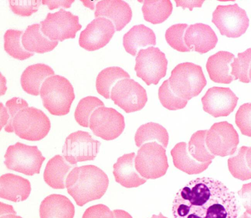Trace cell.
<instances>
[{
  "mask_svg": "<svg viewBox=\"0 0 251 218\" xmlns=\"http://www.w3.org/2000/svg\"><path fill=\"white\" fill-rule=\"evenodd\" d=\"M234 193L221 181L210 177L189 182L173 202L174 218H237Z\"/></svg>",
  "mask_w": 251,
  "mask_h": 218,
  "instance_id": "cell-1",
  "label": "cell"
},
{
  "mask_svg": "<svg viewBox=\"0 0 251 218\" xmlns=\"http://www.w3.org/2000/svg\"><path fill=\"white\" fill-rule=\"evenodd\" d=\"M108 184L106 174L92 165L74 168L65 183L68 194L79 206L100 198L105 193Z\"/></svg>",
  "mask_w": 251,
  "mask_h": 218,
  "instance_id": "cell-2",
  "label": "cell"
},
{
  "mask_svg": "<svg viewBox=\"0 0 251 218\" xmlns=\"http://www.w3.org/2000/svg\"><path fill=\"white\" fill-rule=\"evenodd\" d=\"M40 94L44 107L55 116L67 114L75 98L71 83L59 75L47 78L41 86Z\"/></svg>",
  "mask_w": 251,
  "mask_h": 218,
  "instance_id": "cell-3",
  "label": "cell"
},
{
  "mask_svg": "<svg viewBox=\"0 0 251 218\" xmlns=\"http://www.w3.org/2000/svg\"><path fill=\"white\" fill-rule=\"evenodd\" d=\"M168 80L173 92L188 101L198 96L207 83L201 66L188 62L177 65Z\"/></svg>",
  "mask_w": 251,
  "mask_h": 218,
  "instance_id": "cell-4",
  "label": "cell"
},
{
  "mask_svg": "<svg viewBox=\"0 0 251 218\" xmlns=\"http://www.w3.org/2000/svg\"><path fill=\"white\" fill-rule=\"evenodd\" d=\"M50 122L41 110L28 107L20 110L15 116L12 129L20 138L37 141L45 138L50 129Z\"/></svg>",
  "mask_w": 251,
  "mask_h": 218,
  "instance_id": "cell-5",
  "label": "cell"
},
{
  "mask_svg": "<svg viewBox=\"0 0 251 218\" xmlns=\"http://www.w3.org/2000/svg\"><path fill=\"white\" fill-rule=\"evenodd\" d=\"M135 167L146 179H154L164 175L169 167L165 148L156 142L147 143L138 149Z\"/></svg>",
  "mask_w": 251,
  "mask_h": 218,
  "instance_id": "cell-6",
  "label": "cell"
},
{
  "mask_svg": "<svg viewBox=\"0 0 251 218\" xmlns=\"http://www.w3.org/2000/svg\"><path fill=\"white\" fill-rule=\"evenodd\" d=\"M4 163L6 168L32 176L40 173L45 160L37 146H31L17 142L7 148Z\"/></svg>",
  "mask_w": 251,
  "mask_h": 218,
  "instance_id": "cell-7",
  "label": "cell"
},
{
  "mask_svg": "<svg viewBox=\"0 0 251 218\" xmlns=\"http://www.w3.org/2000/svg\"><path fill=\"white\" fill-rule=\"evenodd\" d=\"M212 22L222 35L238 38L244 34L249 25L246 11L237 3L218 5L212 14Z\"/></svg>",
  "mask_w": 251,
  "mask_h": 218,
  "instance_id": "cell-8",
  "label": "cell"
},
{
  "mask_svg": "<svg viewBox=\"0 0 251 218\" xmlns=\"http://www.w3.org/2000/svg\"><path fill=\"white\" fill-rule=\"evenodd\" d=\"M136 75L147 85H156L166 73L168 61L165 54L158 48L141 49L135 58Z\"/></svg>",
  "mask_w": 251,
  "mask_h": 218,
  "instance_id": "cell-9",
  "label": "cell"
},
{
  "mask_svg": "<svg viewBox=\"0 0 251 218\" xmlns=\"http://www.w3.org/2000/svg\"><path fill=\"white\" fill-rule=\"evenodd\" d=\"M100 145V142L93 139L88 132L78 130L66 138L62 148L63 156L73 165H77V162L94 160Z\"/></svg>",
  "mask_w": 251,
  "mask_h": 218,
  "instance_id": "cell-10",
  "label": "cell"
},
{
  "mask_svg": "<svg viewBox=\"0 0 251 218\" xmlns=\"http://www.w3.org/2000/svg\"><path fill=\"white\" fill-rule=\"evenodd\" d=\"M40 24L43 33L53 41L74 38L81 28L78 17L62 8L53 13H49Z\"/></svg>",
  "mask_w": 251,
  "mask_h": 218,
  "instance_id": "cell-11",
  "label": "cell"
},
{
  "mask_svg": "<svg viewBox=\"0 0 251 218\" xmlns=\"http://www.w3.org/2000/svg\"><path fill=\"white\" fill-rule=\"evenodd\" d=\"M110 98L126 113L141 110L148 100L146 90L133 79L118 81L112 88Z\"/></svg>",
  "mask_w": 251,
  "mask_h": 218,
  "instance_id": "cell-12",
  "label": "cell"
},
{
  "mask_svg": "<svg viewBox=\"0 0 251 218\" xmlns=\"http://www.w3.org/2000/svg\"><path fill=\"white\" fill-rule=\"evenodd\" d=\"M205 143L209 151L214 156L232 155L239 143L238 133L233 126L226 121L214 123L207 130Z\"/></svg>",
  "mask_w": 251,
  "mask_h": 218,
  "instance_id": "cell-13",
  "label": "cell"
},
{
  "mask_svg": "<svg viewBox=\"0 0 251 218\" xmlns=\"http://www.w3.org/2000/svg\"><path fill=\"white\" fill-rule=\"evenodd\" d=\"M89 126L96 136L106 141L113 140L124 130L125 119L115 109L102 106L92 114Z\"/></svg>",
  "mask_w": 251,
  "mask_h": 218,
  "instance_id": "cell-14",
  "label": "cell"
},
{
  "mask_svg": "<svg viewBox=\"0 0 251 218\" xmlns=\"http://www.w3.org/2000/svg\"><path fill=\"white\" fill-rule=\"evenodd\" d=\"M203 110L215 118L226 117L237 105L238 97L228 87H212L202 97Z\"/></svg>",
  "mask_w": 251,
  "mask_h": 218,
  "instance_id": "cell-15",
  "label": "cell"
},
{
  "mask_svg": "<svg viewBox=\"0 0 251 218\" xmlns=\"http://www.w3.org/2000/svg\"><path fill=\"white\" fill-rule=\"evenodd\" d=\"M115 31L113 24L104 17L94 19L81 32L79 44L88 51L99 49L107 44Z\"/></svg>",
  "mask_w": 251,
  "mask_h": 218,
  "instance_id": "cell-16",
  "label": "cell"
},
{
  "mask_svg": "<svg viewBox=\"0 0 251 218\" xmlns=\"http://www.w3.org/2000/svg\"><path fill=\"white\" fill-rule=\"evenodd\" d=\"M184 41L190 51L203 54L214 48L218 39L214 31L209 25L196 23L187 27Z\"/></svg>",
  "mask_w": 251,
  "mask_h": 218,
  "instance_id": "cell-17",
  "label": "cell"
},
{
  "mask_svg": "<svg viewBox=\"0 0 251 218\" xmlns=\"http://www.w3.org/2000/svg\"><path fill=\"white\" fill-rule=\"evenodd\" d=\"M95 17L108 18L116 31L121 30L130 21L132 12L129 5L122 0H102L96 5Z\"/></svg>",
  "mask_w": 251,
  "mask_h": 218,
  "instance_id": "cell-18",
  "label": "cell"
},
{
  "mask_svg": "<svg viewBox=\"0 0 251 218\" xmlns=\"http://www.w3.org/2000/svg\"><path fill=\"white\" fill-rule=\"evenodd\" d=\"M135 158L134 152L124 154L118 158L113 165L115 181L125 188L138 187L147 181L136 170Z\"/></svg>",
  "mask_w": 251,
  "mask_h": 218,
  "instance_id": "cell-19",
  "label": "cell"
},
{
  "mask_svg": "<svg viewBox=\"0 0 251 218\" xmlns=\"http://www.w3.org/2000/svg\"><path fill=\"white\" fill-rule=\"evenodd\" d=\"M31 185L28 180L13 173L0 177V197L13 202L23 201L29 196Z\"/></svg>",
  "mask_w": 251,
  "mask_h": 218,
  "instance_id": "cell-20",
  "label": "cell"
},
{
  "mask_svg": "<svg viewBox=\"0 0 251 218\" xmlns=\"http://www.w3.org/2000/svg\"><path fill=\"white\" fill-rule=\"evenodd\" d=\"M234 55L228 51L221 50L208 58L206 68L211 80L216 83L229 84L234 80L231 74L230 64Z\"/></svg>",
  "mask_w": 251,
  "mask_h": 218,
  "instance_id": "cell-21",
  "label": "cell"
},
{
  "mask_svg": "<svg viewBox=\"0 0 251 218\" xmlns=\"http://www.w3.org/2000/svg\"><path fill=\"white\" fill-rule=\"evenodd\" d=\"M39 213L40 218H73L75 208L66 196L51 194L41 202Z\"/></svg>",
  "mask_w": 251,
  "mask_h": 218,
  "instance_id": "cell-22",
  "label": "cell"
},
{
  "mask_svg": "<svg viewBox=\"0 0 251 218\" xmlns=\"http://www.w3.org/2000/svg\"><path fill=\"white\" fill-rule=\"evenodd\" d=\"M76 166L68 162L64 157L56 155L49 160L46 166L44 181L53 189H63L66 188V180L69 173Z\"/></svg>",
  "mask_w": 251,
  "mask_h": 218,
  "instance_id": "cell-23",
  "label": "cell"
},
{
  "mask_svg": "<svg viewBox=\"0 0 251 218\" xmlns=\"http://www.w3.org/2000/svg\"><path fill=\"white\" fill-rule=\"evenodd\" d=\"M54 72L49 66L37 63L28 66L21 77V84L24 91L33 96L39 95L43 81Z\"/></svg>",
  "mask_w": 251,
  "mask_h": 218,
  "instance_id": "cell-24",
  "label": "cell"
},
{
  "mask_svg": "<svg viewBox=\"0 0 251 218\" xmlns=\"http://www.w3.org/2000/svg\"><path fill=\"white\" fill-rule=\"evenodd\" d=\"M123 44L126 51L135 56L140 48L156 45L153 31L143 24L134 25L123 36Z\"/></svg>",
  "mask_w": 251,
  "mask_h": 218,
  "instance_id": "cell-25",
  "label": "cell"
},
{
  "mask_svg": "<svg viewBox=\"0 0 251 218\" xmlns=\"http://www.w3.org/2000/svg\"><path fill=\"white\" fill-rule=\"evenodd\" d=\"M22 42L26 51L39 53L51 51L58 44V41H51L43 33L39 24L27 26L22 36Z\"/></svg>",
  "mask_w": 251,
  "mask_h": 218,
  "instance_id": "cell-26",
  "label": "cell"
},
{
  "mask_svg": "<svg viewBox=\"0 0 251 218\" xmlns=\"http://www.w3.org/2000/svg\"><path fill=\"white\" fill-rule=\"evenodd\" d=\"M174 166L188 174H199L207 169L212 161L200 163L194 159L189 153L185 142L176 144L171 151Z\"/></svg>",
  "mask_w": 251,
  "mask_h": 218,
  "instance_id": "cell-27",
  "label": "cell"
},
{
  "mask_svg": "<svg viewBox=\"0 0 251 218\" xmlns=\"http://www.w3.org/2000/svg\"><path fill=\"white\" fill-rule=\"evenodd\" d=\"M135 144L141 147L145 143L156 142L166 148L168 145L169 134L161 125L150 122L141 125L134 137Z\"/></svg>",
  "mask_w": 251,
  "mask_h": 218,
  "instance_id": "cell-28",
  "label": "cell"
},
{
  "mask_svg": "<svg viewBox=\"0 0 251 218\" xmlns=\"http://www.w3.org/2000/svg\"><path fill=\"white\" fill-rule=\"evenodd\" d=\"M124 78H130V75L124 69L117 66L107 67L102 70L97 77V91L104 98L109 99L112 88L118 81Z\"/></svg>",
  "mask_w": 251,
  "mask_h": 218,
  "instance_id": "cell-29",
  "label": "cell"
},
{
  "mask_svg": "<svg viewBox=\"0 0 251 218\" xmlns=\"http://www.w3.org/2000/svg\"><path fill=\"white\" fill-rule=\"evenodd\" d=\"M142 11L144 19L152 24H160L170 16L173 5L170 0H144Z\"/></svg>",
  "mask_w": 251,
  "mask_h": 218,
  "instance_id": "cell-30",
  "label": "cell"
},
{
  "mask_svg": "<svg viewBox=\"0 0 251 218\" xmlns=\"http://www.w3.org/2000/svg\"><path fill=\"white\" fill-rule=\"evenodd\" d=\"M207 130H199L191 136L188 144V150L191 156L200 163L212 161L215 156L208 150L205 143Z\"/></svg>",
  "mask_w": 251,
  "mask_h": 218,
  "instance_id": "cell-31",
  "label": "cell"
},
{
  "mask_svg": "<svg viewBox=\"0 0 251 218\" xmlns=\"http://www.w3.org/2000/svg\"><path fill=\"white\" fill-rule=\"evenodd\" d=\"M21 30L8 29L4 35V48L5 51L14 58L24 60L34 55L26 51L22 42Z\"/></svg>",
  "mask_w": 251,
  "mask_h": 218,
  "instance_id": "cell-32",
  "label": "cell"
},
{
  "mask_svg": "<svg viewBox=\"0 0 251 218\" xmlns=\"http://www.w3.org/2000/svg\"><path fill=\"white\" fill-rule=\"evenodd\" d=\"M248 146H242L236 155L230 157L227 160L228 168L231 175L242 181L251 179V170L246 159Z\"/></svg>",
  "mask_w": 251,
  "mask_h": 218,
  "instance_id": "cell-33",
  "label": "cell"
},
{
  "mask_svg": "<svg viewBox=\"0 0 251 218\" xmlns=\"http://www.w3.org/2000/svg\"><path fill=\"white\" fill-rule=\"evenodd\" d=\"M102 106H104L103 102L96 97L88 96L82 98L75 112L76 121L81 126L88 127L92 114L96 109Z\"/></svg>",
  "mask_w": 251,
  "mask_h": 218,
  "instance_id": "cell-34",
  "label": "cell"
},
{
  "mask_svg": "<svg viewBox=\"0 0 251 218\" xmlns=\"http://www.w3.org/2000/svg\"><path fill=\"white\" fill-rule=\"evenodd\" d=\"M251 65V48L242 52L238 53L237 57L234 58L230 64L231 74L234 80L248 83L250 82L249 72Z\"/></svg>",
  "mask_w": 251,
  "mask_h": 218,
  "instance_id": "cell-35",
  "label": "cell"
},
{
  "mask_svg": "<svg viewBox=\"0 0 251 218\" xmlns=\"http://www.w3.org/2000/svg\"><path fill=\"white\" fill-rule=\"evenodd\" d=\"M158 97L163 106L170 110L182 109L188 102V100L179 97L173 92L168 79L165 80L160 86Z\"/></svg>",
  "mask_w": 251,
  "mask_h": 218,
  "instance_id": "cell-36",
  "label": "cell"
},
{
  "mask_svg": "<svg viewBox=\"0 0 251 218\" xmlns=\"http://www.w3.org/2000/svg\"><path fill=\"white\" fill-rule=\"evenodd\" d=\"M188 27L186 24H176L169 27L166 31L165 36L167 43L178 51H190L184 41V32Z\"/></svg>",
  "mask_w": 251,
  "mask_h": 218,
  "instance_id": "cell-37",
  "label": "cell"
},
{
  "mask_svg": "<svg viewBox=\"0 0 251 218\" xmlns=\"http://www.w3.org/2000/svg\"><path fill=\"white\" fill-rule=\"evenodd\" d=\"M235 123L243 135L251 137V103L239 107L235 115Z\"/></svg>",
  "mask_w": 251,
  "mask_h": 218,
  "instance_id": "cell-38",
  "label": "cell"
},
{
  "mask_svg": "<svg viewBox=\"0 0 251 218\" xmlns=\"http://www.w3.org/2000/svg\"><path fill=\"white\" fill-rule=\"evenodd\" d=\"M9 2L10 8L15 14L21 16H29L38 10L41 1L10 0Z\"/></svg>",
  "mask_w": 251,
  "mask_h": 218,
  "instance_id": "cell-39",
  "label": "cell"
},
{
  "mask_svg": "<svg viewBox=\"0 0 251 218\" xmlns=\"http://www.w3.org/2000/svg\"><path fill=\"white\" fill-rule=\"evenodd\" d=\"M27 102L24 99L14 97L7 100L5 103L9 115V121L4 127V130L8 133L13 132L12 129L13 120L16 114L22 109L28 107Z\"/></svg>",
  "mask_w": 251,
  "mask_h": 218,
  "instance_id": "cell-40",
  "label": "cell"
},
{
  "mask_svg": "<svg viewBox=\"0 0 251 218\" xmlns=\"http://www.w3.org/2000/svg\"><path fill=\"white\" fill-rule=\"evenodd\" d=\"M82 218H115V217L107 206L99 204L86 209Z\"/></svg>",
  "mask_w": 251,
  "mask_h": 218,
  "instance_id": "cell-41",
  "label": "cell"
},
{
  "mask_svg": "<svg viewBox=\"0 0 251 218\" xmlns=\"http://www.w3.org/2000/svg\"><path fill=\"white\" fill-rule=\"evenodd\" d=\"M237 194L246 212L251 215V182L243 184Z\"/></svg>",
  "mask_w": 251,
  "mask_h": 218,
  "instance_id": "cell-42",
  "label": "cell"
},
{
  "mask_svg": "<svg viewBox=\"0 0 251 218\" xmlns=\"http://www.w3.org/2000/svg\"><path fill=\"white\" fill-rule=\"evenodd\" d=\"M74 1V0H43L41 1V3L48 5L49 9L52 10L60 7L69 8Z\"/></svg>",
  "mask_w": 251,
  "mask_h": 218,
  "instance_id": "cell-43",
  "label": "cell"
},
{
  "mask_svg": "<svg viewBox=\"0 0 251 218\" xmlns=\"http://www.w3.org/2000/svg\"><path fill=\"white\" fill-rule=\"evenodd\" d=\"M13 206L0 202V218H22L16 215Z\"/></svg>",
  "mask_w": 251,
  "mask_h": 218,
  "instance_id": "cell-44",
  "label": "cell"
},
{
  "mask_svg": "<svg viewBox=\"0 0 251 218\" xmlns=\"http://www.w3.org/2000/svg\"><path fill=\"white\" fill-rule=\"evenodd\" d=\"M176 6H181L183 9L188 7L192 11L194 7H201L204 0H175Z\"/></svg>",
  "mask_w": 251,
  "mask_h": 218,
  "instance_id": "cell-45",
  "label": "cell"
},
{
  "mask_svg": "<svg viewBox=\"0 0 251 218\" xmlns=\"http://www.w3.org/2000/svg\"><path fill=\"white\" fill-rule=\"evenodd\" d=\"M9 115L7 110V109L4 107L2 103H0V130L3 127L5 126L9 121Z\"/></svg>",
  "mask_w": 251,
  "mask_h": 218,
  "instance_id": "cell-46",
  "label": "cell"
},
{
  "mask_svg": "<svg viewBox=\"0 0 251 218\" xmlns=\"http://www.w3.org/2000/svg\"><path fill=\"white\" fill-rule=\"evenodd\" d=\"M113 212L115 218H132L128 213L123 210H114Z\"/></svg>",
  "mask_w": 251,
  "mask_h": 218,
  "instance_id": "cell-47",
  "label": "cell"
},
{
  "mask_svg": "<svg viewBox=\"0 0 251 218\" xmlns=\"http://www.w3.org/2000/svg\"><path fill=\"white\" fill-rule=\"evenodd\" d=\"M246 159L248 167L251 170V147H248L246 152Z\"/></svg>",
  "mask_w": 251,
  "mask_h": 218,
  "instance_id": "cell-48",
  "label": "cell"
},
{
  "mask_svg": "<svg viewBox=\"0 0 251 218\" xmlns=\"http://www.w3.org/2000/svg\"><path fill=\"white\" fill-rule=\"evenodd\" d=\"M239 218H251V215L245 212Z\"/></svg>",
  "mask_w": 251,
  "mask_h": 218,
  "instance_id": "cell-49",
  "label": "cell"
},
{
  "mask_svg": "<svg viewBox=\"0 0 251 218\" xmlns=\"http://www.w3.org/2000/svg\"><path fill=\"white\" fill-rule=\"evenodd\" d=\"M151 218H168L164 216L161 213H160L158 215H153Z\"/></svg>",
  "mask_w": 251,
  "mask_h": 218,
  "instance_id": "cell-50",
  "label": "cell"
},
{
  "mask_svg": "<svg viewBox=\"0 0 251 218\" xmlns=\"http://www.w3.org/2000/svg\"><path fill=\"white\" fill-rule=\"evenodd\" d=\"M249 78H250V81L251 82V65L250 69L249 72Z\"/></svg>",
  "mask_w": 251,
  "mask_h": 218,
  "instance_id": "cell-51",
  "label": "cell"
}]
</instances>
